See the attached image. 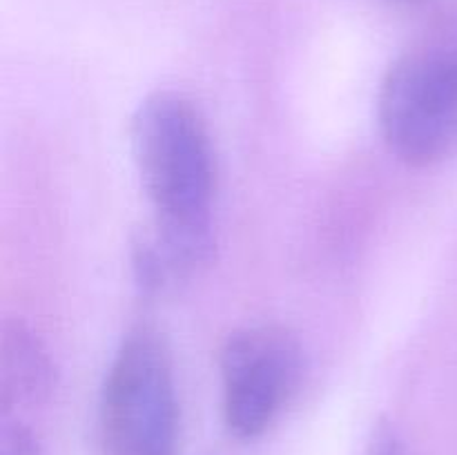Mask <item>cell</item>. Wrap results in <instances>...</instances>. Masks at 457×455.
I'll list each match as a JSON object with an SVG mask.
<instances>
[{
	"label": "cell",
	"mask_w": 457,
	"mask_h": 455,
	"mask_svg": "<svg viewBox=\"0 0 457 455\" xmlns=\"http://www.w3.org/2000/svg\"><path fill=\"white\" fill-rule=\"evenodd\" d=\"M223 422L232 435L253 440L279 418L302 379V348L277 326L232 333L219 355Z\"/></svg>",
	"instance_id": "4"
},
{
	"label": "cell",
	"mask_w": 457,
	"mask_h": 455,
	"mask_svg": "<svg viewBox=\"0 0 457 455\" xmlns=\"http://www.w3.org/2000/svg\"><path fill=\"white\" fill-rule=\"evenodd\" d=\"M132 152L154 210V232L134 245V270L143 288L156 293L212 259L217 161L204 114L179 92L141 101L132 119Z\"/></svg>",
	"instance_id": "1"
},
{
	"label": "cell",
	"mask_w": 457,
	"mask_h": 455,
	"mask_svg": "<svg viewBox=\"0 0 457 455\" xmlns=\"http://www.w3.org/2000/svg\"><path fill=\"white\" fill-rule=\"evenodd\" d=\"M369 455H404V449H402L395 433H393L391 428L382 426L378 431V435H375Z\"/></svg>",
	"instance_id": "7"
},
{
	"label": "cell",
	"mask_w": 457,
	"mask_h": 455,
	"mask_svg": "<svg viewBox=\"0 0 457 455\" xmlns=\"http://www.w3.org/2000/svg\"><path fill=\"white\" fill-rule=\"evenodd\" d=\"M402 3H420V0H402Z\"/></svg>",
	"instance_id": "8"
},
{
	"label": "cell",
	"mask_w": 457,
	"mask_h": 455,
	"mask_svg": "<svg viewBox=\"0 0 457 455\" xmlns=\"http://www.w3.org/2000/svg\"><path fill=\"white\" fill-rule=\"evenodd\" d=\"M0 455H43L38 437L22 422H4L0 433Z\"/></svg>",
	"instance_id": "6"
},
{
	"label": "cell",
	"mask_w": 457,
	"mask_h": 455,
	"mask_svg": "<svg viewBox=\"0 0 457 455\" xmlns=\"http://www.w3.org/2000/svg\"><path fill=\"white\" fill-rule=\"evenodd\" d=\"M107 455H179V400L170 351L147 326L120 342L101 391Z\"/></svg>",
	"instance_id": "2"
},
{
	"label": "cell",
	"mask_w": 457,
	"mask_h": 455,
	"mask_svg": "<svg viewBox=\"0 0 457 455\" xmlns=\"http://www.w3.org/2000/svg\"><path fill=\"white\" fill-rule=\"evenodd\" d=\"M378 119L388 150L424 168L457 143V43L404 54L384 76Z\"/></svg>",
	"instance_id": "3"
},
{
	"label": "cell",
	"mask_w": 457,
	"mask_h": 455,
	"mask_svg": "<svg viewBox=\"0 0 457 455\" xmlns=\"http://www.w3.org/2000/svg\"><path fill=\"white\" fill-rule=\"evenodd\" d=\"M54 364L40 339L21 321L3 330L0 343V404L7 415L13 409L43 404L54 388Z\"/></svg>",
	"instance_id": "5"
}]
</instances>
